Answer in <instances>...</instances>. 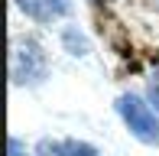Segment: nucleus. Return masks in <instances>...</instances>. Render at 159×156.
<instances>
[{"mask_svg": "<svg viewBox=\"0 0 159 156\" xmlns=\"http://www.w3.org/2000/svg\"><path fill=\"white\" fill-rule=\"evenodd\" d=\"M146 101L153 104V111L159 114V68L153 72V78H149V85H146Z\"/></svg>", "mask_w": 159, "mask_h": 156, "instance_id": "6", "label": "nucleus"}, {"mask_svg": "<svg viewBox=\"0 0 159 156\" xmlns=\"http://www.w3.org/2000/svg\"><path fill=\"white\" fill-rule=\"evenodd\" d=\"M62 46H65V52H71V55H88L91 52V42H88V36H84L78 26H65L62 30Z\"/></svg>", "mask_w": 159, "mask_h": 156, "instance_id": "5", "label": "nucleus"}, {"mask_svg": "<svg viewBox=\"0 0 159 156\" xmlns=\"http://www.w3.org/2000/svg\"><path fill=\"white\" fill-rule=\"evenodd\" d=\"M10 156H26V146L20 143V137H10Z\"/></svg>", "mask_w": 159, "mask_h": 156, "instance_id": "7", "label": "nucleus"}, {"mask_svg": "<svg viewBox=\"0 0 159 156\" xmlns=\"http://www.w3.org/2000/svg\"><path fill=\"white\" fill-rule=\"evenodd\" d=\"M94 3H111V0H94Z\"/></svg>", "mask_w": 159, "mask_h": 156, "instance_id": "8", "label": "nucleus"}, {"mask_svg": "<svg viewBox=\"0 0 159 156\" xmlns=\"http://www.w3.org/2000/svg\"><path fill=\"white\" fill-rule=\"evenodd\" d=\"M10 78L16 88H33V85H42L49 78V55L42 49L39 39L33 36H20L13 39L10 46Z\"/></svg>", "mask_w": 159, "mask_h": 156, "instance_id": "1", "label": "nucleus"}, {"mask_svg": "<svg viewBox=\"0 0 159 156\" xmlns=\"http://www.w3.org/2000/svg\"><path fill=\"white\" fill-rule=\"evenodd\" d=\"M20 13H26V16L33 20V23H55V20H62L65 13L71 10L68 0H16Z\"/></svg>", "mask_w": 159, "mask_h": 156, "instance_id": "3", "label": "nucleus"}, {"mask_svg": "<svg viewBox=\"0 0 159 156\" xmlns=\"http://www.w3.org/2000/svg\"><path fill=\"white\" fill-rule=\"evenodd\" d=\"M36 156H98V150L84 140H39Z\"/></svg>", "mask_w": 159, "mask_h": 156, "instance_id": "4", "label": "nucleus"}, {"mask_svg": "<svg viewBox=\"0 0 159 156\" xmlns=\"http://www.w3.org/2000/svg\"><path fill=\"white\" fill-rule=\"evenodd\" d=\"M117 114L124 117L130 137H136L146 146H159V117H156L149 101H143L140 94H120L117 98Z\"/></svg>", "mask_w": 159, "mask_h": 156, "instance_id": "2", "label": "nucleus"}]
</instances>
